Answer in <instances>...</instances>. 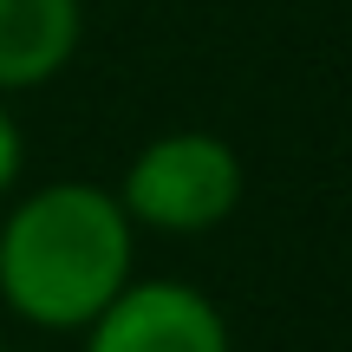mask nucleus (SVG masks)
Returning a JSON list of instances; mask_svg holds the SVG:
<instances>
[{
    "instance_id": "nucleus-4",
    "label": "nucleus",
    "mask_w": 352,
    "mask_h": 352,
    "mask_svg": "<svg viewBox=\"0 0 352 352\" xmlns=\"http://www.w3.org/2000/svg\"><path fill=\"white\" fill-rule=\"evenodd\" d=\"M85 7L78 0H0V98L39 91L78 59Z\"/></svg>"
},
{
    "instance_id": "nucleus-1",
    "label": "nucleus",
    "mask_w": 352,
    "mask_h": 352,
    "mask_svg": "<svg viewBox=\"0 0 352 352\" xmlns=\"http://www.w3.org/2000/svg\"><path fill=\"white\" fill-rule=\"evenodd\" d=\"M138 280V228L104 183H39L0 222V307L39 333H85Z\"/></svg>"
},
{
    "instance_id": "nucleus-3",
    "label": "nucleus",
    "mask_w": 352,
    "mask_h": 352,
    "mask_svg": "<svg viewBox=\"0 0 352 352\" xmlns=\"http://www.w3.org/2000/svg\"><path fill=\"white\" fill-rule=\"evenodd\" d=\"M85 352H235L222 307L189 280H131L85 327Z\"/></svg>"
},
{
    "instance_id": "nucleus-2",
    "label": "nucleus",
    "mask_w": 352,
    "mask_h": 352,
    "mask_svg": "<svg viewBox=\"0 0 352 352\" xmlns=\"http://www.w3.org/2000/svg\"><path fill=\"white\" fill-rule=\"evenodd\" d=\"M111 196L131 215V228L209 235L241 209V157L215 131H164L124 164Z\"/></svg>"
},
{
    "instance_id": "nucleus-6",
    "label": "nucleus",
    "mask_w": 352,
    "mask_h": 352,
    "mask_svg": "<svg viewBox=\"0 0 352 352\" xmlns=\"http://www.w3.org/2000/svg\"><path fill=\"white\" fill-rule=\"evenodd\" d=\"M0 352H7V346H0Z\"/></svg>"
},
{
    "instance_id": "nucleus-5",
    "label": "nucleus",
    "mask_w": 352,
    "mask_h": 352,
    "mask_svg": "<svg viewBox=\"0 0 352 352\" xmlns=\"http://www.w3.org/2000/svg\"><path fill=\"white\" fill-rule=\"evenodd\" d=\"M20 170H26V138H20V124H13V104L0 98V202L20 189Z\"/></svg>"
}]
</instances>
